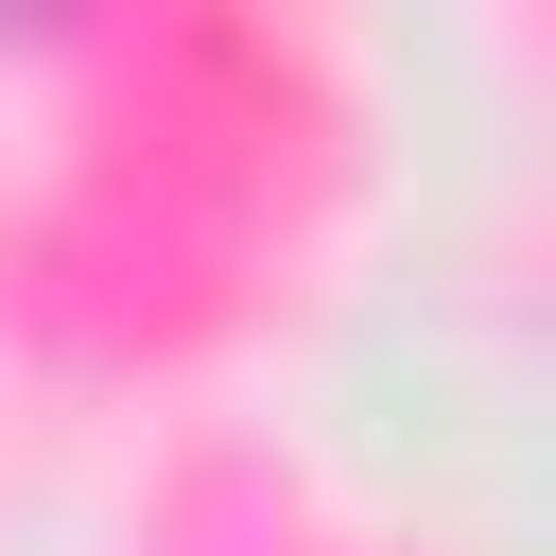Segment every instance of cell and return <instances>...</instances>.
I'll return each mask as SVG.
<instances>
[{"label": "cell", "mask_w": 556, "mask_h": 556, "mask_svg": "<svg viewBox=\"0 0 556 556\" xmlns=\"http://www.w3.org/2000/svg\"><path fill=\"white\" fill-rule=\"evenodd\" d=\"M52 17H70V0H0V35H52Z\"/></svg>", "instance_id": "6da1fadb"}]
</instances>
